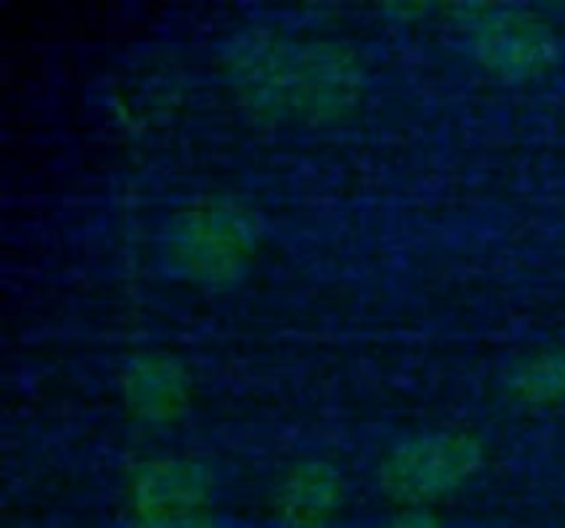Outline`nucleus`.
Returning <instances> with one entry per match:
<instances>
[{"label": "nucleus", "instance_id": "1", "mask_svg": "<svg viewBox=\"0 0 565 528\" xmlns=\"http://www.w3.org/2000/svg\"><path fill=\"white\" fill-rule=\"evenodd\" d=\"M480 50L483 56L497 60L500 66H536L546 56V33L543 26L516 17H497L493 23H483L480 30Z\"/></svg>", "mask_w": 565, "mask_h": 528}]
</instances>
